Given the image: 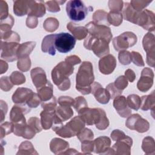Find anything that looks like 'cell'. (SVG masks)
Returning a JSON list of instances; mask_svg holds the SVG:
<instances>
[{
	"instance_id": "obj_1",
	"label": "cell",
	"mask_w": 155,
	"mask_h": 155,
	"mask_svg": "<svg viewBox=\"0 0 155 155\" xmlns=\"http://www.w3.org/2000/svg\"><path fill=\"white\" fill-rule=\"evenodd\" d=\"M78 114L85 124L88 125L95 124L99 130H105L109 125V120L106 114L101 108H89L87 107L78 111Z\"/></svg>"
},
{
	"instance_id": "obj_2",
	"label": "cell",
	"mask_w": 155,
	"mask_h": 155,
	"mask_svg": "<svg viewBox=\"0 0 155 155\" xmlns=\"http://www.w3.org/2000/svg\"><path fill=\"white\" fill-rule=\"evenodd\" d=\"M94 79L91 63L87 61L82 62L76 74V88L77 90L83 94L91 93V85L94 82Z\"/></svg>"
},
{
	"instance_id": "obj_3",
	"label": "cell",
	"mask_w": 155,
	"mask_h": 155,
	"mask_svg": "<svg viewBox=\"0 0 155 155\" xmlns=\"http://www.w3.org/2000/svg\"><path fill=\"white\" fill-rule=\"evenodd\" d=\"M74 71L73 65L64 61L59 63L51 71L53 82L60 90L65 91L70 88V81L68 76Z\"/></svg>"
},
{
	"instance_id": "obj_4",
	"label": "cell",
	"mask_w": 155,
	"mask_h": 155,
	"mask_svg": "<svg viewBox=\"0 0 155 155\" xmlns=\"http://www.w3.org/2000/svg\"><path fill=\"white\" fill-rule=\"evenodd\" d=\"M110 42L105 39L99 38L89 34L84 42V46L87 50H92L98 57H102L110 52Z\"/></svg>"
},
{
	"instance_id": "obj_5",
	"label": "cell",
	"mask_w": 155,
	"mask_h": 155,
	"mask_svg": "<svg viewBox=\"0 0 155 155\" xmlns=\"http://www.w3.org/2000/svg\"><path fill=\"white\" fill-rule=\"evenodd\" d=\"M88 7L80 0H71L66 5V12L68 18L74 21L84 20L88 13Z\"/></svg>"
},
{
	"instance_id": "obj_6",
	"label": "cell",
	"mask_w": 155,
	"mask_h": 155,
	"mask_svg": "<svg viewBox=\"0 0 155 155\" xmlns=\"http://www.w3.org/2000/svg\"><path fill=\"white\" fill-rule=\"evenodd\" d=\"M54 48L59 52L66 53L74 47L76 39L74 37L68 33H60L56 34L54 39Z\"/></svg>"
},
{
	"instance_id": "obj_7",
	"label": "cell",
	"mask_w": 155,
	"mask_h": 155,
	"mask_svg": "<svg viewBox=\"0 0 155 155\" xmlns=\"http://www.w3.org/2000/svg\"><path fill=\"white\" fill-rule=\"evenodd\" d=\"M137 42V36L134 33L127 31L114 38L113 40V44L116 51H124L133 47Z\"/></svg>"
},
{
	"instance_id": "obj_8",
	"label": "cell",
	"mask_w": 155,
	"mask_h": 155,
	"mask_svg": "<svg viewBox=\"0 0 155 155\" xmlns=\"http://www.w3.org/2000/svg\"><path fill=\"white\" fill-rule=\"evenodd\" d=\"M90 35L99 38L105 39L109 42L112 39V33L110 28L105 25H98L93 22H90L85 25Z\"/></svg>"
},
{
	"instance_id": "obj_9",
	"label": "cell",
	"mask_w": 155,
	"mask_h": 155,
	"mask_svg": "<svg viewBox=\"0 0 155 155\" xmlns=\"http://www.w3.org/2000/svg\"><path fill=\"white\" fill-rule=\"evenodd\" d=\"M20 44L16 42H6L2 41L1 42V58L5 60L13 62L18 58L17 51Z\"/></svg>"
},
{
	"instance_id": "obj_10",
	"label": "cell",
	"mask_w": 155,
	"mask_h": 155,
	"mask_svg": "<svg viewBox=\"0 0 155 155\" xmlns=\"http://www.w3.org/2000/svg\"><path fill=\"white\" fill-rule=\"evenodd\" d=\"M125 125L130 130H136L139 133H144L149 129V123L143 119L139 114H134L129 116L127 119Z\"/></svg>"
},
{
	"instance_id": "obj_11",
	"label": "cell",
	"mask_w": 155,
	"mask_h": 155,
	"mask_svg": "<svg viewBox=\"0 0 155 155\" xmlns=\"http://www.w3.org/2000/svg\"><path fill=\"white\" fill-rule=\"evenodd\" d=\"M136 24L141 26L145 30H154V15L148 10L140 11L136 21Z\"/></svg>"
},
{
	"instance_id": "obj_12",
	"label": "cell",
	"mask_w": 155,
	"mask_h": 155,
	"mask_svg": "<svg viewBox=\"0 0 155 155\" xmlns=\"http://www.w3.org/2000/svg\"><path fill=\"white\" fill-rule=\"evenodd\" d=\"M143 47L147 52V62L148 65L154 67V36L153 33H148L143 37Z\"/></svg>"
},
{
	"instance_id": "obj_13",
	"label": "cell",
	"mask_w": 155,
	"mask_h": 155,
	"mask_svg": "<svg viewBox=\"0 0 155 155\" xmlns=\"http://www.w3.org/2000/svg\"><path fill=\"white\" fill-rule=\"evenodd\" d=\"M132 143V139L129 136L125 135L119 140H116V143H115L111 148V150L112 151L111 153L118 154H130Z\"/></svg>"
},
{
	"instance_id": "obj_14",
	"label": "cell",
	"mask_w": 155,
	"mask_h": 155,
	"mask_svg": "<svg viewBox=\"0 0 155 155\" xmlns=\"http://www.w3.org/2000/svg\"><path fill=\"white\" fill-rule=\"evenodd\" d=\"M154 74L149 68H144L141 73L140 78L139 79L137 87L139 90L142 92L147 91L153 85Z\"/></svg>"
},
{
	"instance_id": "obj_15",
	"label": "cell",
	"mask_w": 155,
	"mask_h": 155,
	"mask_svg": "<svg viewBox=\"0 0 155 155\" xmlns=\"http://www.w3.org/2000/svg\"><path fill=\"white\" fill-rule=\"evenodd\" d=\"M30 108L27 106L25 104H18L15 105L11 110L10 114V119L14 123H18L25 121V118L24 114L30 112Z\"/></svg>"
},
{
	"instance_id": "obj_16",
	"label": "cell",
	"mask_w": 155,
	"mask_h": 155,
	"mask_svg": "<svg viewBox=\"0 0 155 155\" xmlns=\"http://www.w3.org/2000/svg\"><path fill=\"white\" fill-rule=\"evenodd\" d=\"M91 93H92L95 99L101 104H107L110 99V95L107 89L103 88L102 85L98 82H94L91 85Z\"/></svg>"
},
{
	"instance_id": "obj_17",
	"label": "cell",
	"mask_w": 155,
	"mask_h": 155,
	"mask_svg": "<svg viewBox=\"0 0 155 155\" xmlns=\"http://www.w3.org/2000/svg\"><path fill=\"white\" fill-rule=\"evenodd\" d=\"M116 66V60L112 54H108L101 58L99 61L100 71L104 74L111 73Z\"/></svg>"
},
{
	"instance_id": "obj_18",
	"label": "cell",
	"mask_w": 155,
	"mask_h": 155,
	"mask_svg": "<svg viewBox=\"0 0 155 155\" xmlns=\"http://www.w3.org/2000/svg\"><path fill=\"white\" fill-rule=\"evenodd\" d=\"M113 106L117 113L122 117H128L131 113L127 105L126 98L124 96H116L113 102Z\"/></svg>"
},
{
	"instance_id": "obj_19",
	"label": "cell",
	"mask_w": 155,
	"mask_h": 155,
	"mask_svg": "<svg viewBox=\"0 0 155 155\" xmlns=\"http://www.w3.org/2000/svg\"><path fill=\"white\" fill-rule=\"evenodd\" d=\"M31 77L33 84L36 87L37 90L45 86L48 81L46 74L44 70L41 68L36 67L31 71Z\"/></svg>"
},
{
	"instance_id": "obj_20",
	"label": "cell",
	"mask_w": 155,
	"mask_h": 155,
	"mask_svg": "<svg viewBox=\"0 0 155 155\" xmlns=\"http://www.w3.org/2000/svg\"><path fill=\"white\" fill-rule=\"evenodd\" d=\"M33 92L27 88H18L12 96V100L16 104H27L30 100Z\"/></svg>"
},
{
	"instance_id": "obj_21",
	"label": "cell",
	"mask_w": 155,
	"mask_h": 155,
	"mask_svg": "<svg viewBox=\"0 0 155 155\" xmlns=\"http://www.w3.org/2000/svg\"><path fill=\"white\" fill-rule=\"evenodd\" d=\"M111 141L109 137L106 136H101L96 139L93 142V151L96 153L105 154L106 151L110 148Z\"/></svg>"
},
{
	"instance_id": "obj_22",
	"label": "cell",
	"mask_w": 155,
	"mask_h": 155,
	"mask_svg": "<svg viewBox=\"0 0 155 155\" xmlns=\"http://www.w3.org/2000/svg\"><path fill=\"white\" fill-rule=\"evenodd\" d=\"M45 14V7L44 5V1H31L29 11L28 13V16L42 17Z\"/></svg>"
},
{
	"instance_id": "obj_23",
	"label": "cell",
	"mask_w": 155,
	"mask_h": 155,
	"mask_svg": "<svg viewBox=\"0 0 155 155\" xmlns=\"http://www.w3.org/2000/svg\"><path fill=\"white\" fill-rule=\"evenodd\" d=\"M54 110H43L40 115L41 118V125L44 129L50 128L54 124L55 114Z\"/></svg>"
},
{
	"instance_id": "obj_24",
	"label": "cell",
	"mask_w": 155,
	"mask_h": 155,
	"mask_svg": "<svg viewBox=\"0 0 155 155\" xmlns=\"http://www.w3.org/2000/svg\"><path fill=\"white\" fill-rule=\"evenodd\" d=\"M67 29L73 35L75 39L81 40L87 36L88 30L85 27L79 26L73 22H69L67 25Z\"/></svg>"
},
{
	"instance_id": "obj_25",
	"label": "cell",
	"mask_w": 155,
	"mask_h": 155,
	"mask_svg": "<svg viewBox=\"0 0 155 155\" xmlns=\"http://www.w3.org/2000/svg\"><path fill=\"white\" fill-rule=\"evenodd\" d=\"M55 36L56 34H51L44 37L41 45V48L43 52L47 53L52 56L55 54L56 49L54 44Z\"/></svg>"
},
{
	"instance_id": "obj_26",
	"label": "cell",
	"mask_w": 155,
	"mask_h": 155,
	"mask_svg": "<svg viewBox=\"0 0 155 155\" xmlns=\"http://www.w3.org/2000/svg\"><path fill=\"white\" fill-rule=\"evenodd\" d=\"M69 144L67 142L58 138L53 139L50 143L51 151L54 154H62L63 151H67Z\"/></svg>"
},
{
	"instance_id": "obj_27",
	"label": "cell",
	"mask_w": 155,
	"mask_h": 155,
	"mask_svg": "<svg viewBox=\"0 0 155 155\" xmlns=\"http://www.w3.org/2000/svg\"><path fill=\"white\" fill-rule=\"evenodd\" d=\"M31 1H14L13 12L17 16H22L28 15Z\"/></svg>"
},
{
	"instance_id": "obj_28",
	"label": "cell",
	"mask_w": 155,
	"mask_h": 155,
	"mask_svg": "<svg viewBox=\"0 0 155 155\" xmlns=\"http://www.w3.org/2000/svg\"><path fill=\"white\" fill-rule=\"evenodd\" d=\"M55 114L58 119L63 122L70 119L73 115V111L70 107L61 106L56 107L55 109Z\"/></svg>"
},
{
	"instance_id": "obj_29",
	"label": "cell",
	"mask_w": 155,
	"mask_h": 155,
	"mask_svg": "<svg viewBox=\"0 0 155 155\" xmlns=\"http://www.w3.org/2000/svg\"><path fill=\"white\" fill-rule=\"evenodd\" d=\"M36 45L35 42H27L20 44L18 51H17V57L18 59L28 57L30 53L32 51L33 48Z\"/></svg>"
},
{
	"instance_id": "obj_30",
	"label": "cell",
	"mask_w": 155,
	"mask_h": 155,
	"mask_svg": "<svg viewBox=\"0 0 155 155\" xmlns=\"http://www.w3.org/2000/svg\"><path fill=\"white\" fill-rule=\"evenodd\" d=\"M38 94L42 102L50 100L53 96V86L50 81H48L47 84L37 90Z\"/></svg>"
},
{
	"instance_id": "obj_31",
	"label": "cell",
	"mask_w": 155,
	"mask_h": 155,
	"mask_svg": "<svg viewBox=\"0 0 155 155\" xmlns=\"http://www.w3.org/2000/svg\"><path fill=\"white\" fill-rule=\"evenodd\" d=\"M66 125L72 131V132L76 135L84 128L85 122L78 116L73 118L70 122L67 123Z\"/></svg>"
},
{
	"instance_id": "obj_32",
	"label": "cell",
	"mask_w": 155,
	"mask_h": 155,
	"mask_svg": "<svg viewBox=\"0 0 155 155\" xmlns=\"http://www.w3.org/2000/svg\"><path fill=\"white\" fill-rule=\"evenodd\" d=\"M140 108L142 110L147 111L152 109L154 111V91H153L151 94L147 96H143L141 97Z\"/></svg>"
},
{
	"instance_id": "obj_33",
	"label": "cell",
	"mask_w": 155,
	"mask_h": 155,
	"mask_svg": "<svg viewBox=\"0 0 155 155\" xmlns=\"http://www.w3.org/2000/svg\"><path fill=\"white\" fill-rule=\"evenodd\" d=\"M107 15L108 14L105 11L99 10L94 13L93 16V22L98 25H102L108 27L110 24L108 21Z\"/></svg>"
},
{
	"instance_id": "obj_34",
	"label": "cell",
	"mask_w": 155,
	"mask_h": 155,
	"mask_svg": "<svg viewBox=\"0 0 155 155\" xmlns=\"http://www.w3.org/2000/svg\"><path fill=\"white\" fill-rule=\"evenodd\" d=\"M127 102L129 108L137 111L141 105V99L138 95L132 94L128 96Z\"/></svg>"
},
{
	"instance_id": "obj_35",
	"label": "cell",
	"mask_w": 155,
	"mask_h": 155,
	"mask_svg": "<svg viewBox=\"0 0 155 155\" xmlns=\"http://www.w3.org/2000/svg\"><path fill=\"white\" fill-rule=\"evenodd\" d=\"M1 40L6 42H19L20 37L16 32L10 30L6 32H1Z\"/></svg>"
},
{
	"instance_id": "obj_36",
	"label": "cell",
	"mask_w": 155,
	"mask_h": 155,
	"mask_svg": "<svg viewBox=\"0 0 155 155\" xmlns=\"http://www.w3.org/2000/svg\"><path fill=\"white\" fill-rule=\"evenodd\" d=\"M107 19L109 24L114 26L119 25L122 22V15L120 12H111L107 15Z\"/></svg>"
},
{
	"instance_id": "obj_37",
	"label": "cell",
	"mask_w": 155,
	"mask_h": 155,
	"mask_svg": "<svg viewBox=\"0 0 155 155\" xmlns=\"http://www.w3.org/2000/svg\"><path fill=\"white\" fill-rule=\"evenodd\" d=\"M43 27L46 31L53 32L59 27V21L54 18H48L44 21Z\"/></svg>"
},
{
	"instance_id": "obj_38",
	"label": "cell",
	"mask_w": 155,
	"mask_h": 155,
	"mask_svg": "<svg viewBox=\"0 0 155 155\" xmlns=\"http://www.w3.org/2000/svg\"><path fill=\"white\" fill-rule=\"evenodd\" d=\"M14 24V19L12 15H9L7 18L1 20L0 28L1 32H6L10 31Z\"/></svg>"
},
{
	"instance_id": "obj_39",
	"label": "cell",
	"mask_w": 155,
	"mask_h": 155,
	"mask_svg": "<svg viewBox=\"0 0 155 155\" xmlns=\"http://www.w3.org/2000/svg\"><path fill=\"white\" fill-rule=\"evenodd\" d=\"M22 151H24V152H22V154H38L33 148L32 143L28 141L23 142L20 145L19 147V151L17 153V154Z\"/></svg>"
},
{
	"instance_id": "obj_40",
	"label": "cell",
	"mask_w": 155,
	"mask_h": 155,
	"mask_svg": "<svg viewBox=\"0 0 155 155\" xmlns=\"http://www.w3.org/2000/svg\"><path fill=\"white\" fill-rule=\"evenodd\" d=\"M76 136L81 142L86 140H92L94 137L93 132L88 128L82 129L76 134Z\"/></svg>"
},
{
	"instance_id": "obj_41",
	"label": "cell",
	"mask_w": 155,
	"mask_h": 155,
	"mask_svg": "<svg viewBox=\"0 0 155 155\" xmlns=\"http://www.w3.org/2000/svg\"><path fill=\"white\" fill-rule=\"evenodd\" d=\"M10 79L12 82L15 85H20L25 82V78L24 74L19 71H13L10 76Z\"/></svg>"
},
{
	"instance_id": "obj_42",
	"label": "cell",
	"mask_w": 155,
	"mask_h": 155,
	"mask_svg": "<svg viewBox=\"0 0 155 155\" xmlns=\"http://www.w3.org/2000/svg\"><path fill=\"white\" fill-rule=\"evenodd\" d=\"M18 68L22 71H28L31 66V61L29 57H25L18 59Z\"/></svg>"
},
{
	"instance_id": "obj_43",
	"label": "cell",
	"mask_w": 155,
	"mask_h": 155,
	"mask_svg": "<svg viewBox=\"0 0 155 155\" xmlns=\"http://www.w3.org/2000/svg\"><path fill=\"white\" fill-rule=\"evenodd\" d=\"M153 142H154V139L150 137H147L143 139L142 148L145 153L147 154L150 153V150L154 151V143H153L152 145L151 144Z\"/></svg>"
},
{
	"instance_id": "obj_44",
	"label": "cell",
	"mask_w": 155,
	"mask_h": 155,
	"mask_svg": "<svg viewBox=\"0 0 155 155\" xmlns=\"http://www.w3.org/2000/svg\"><path fill=\"white\" fill-rule=\"evenodd\" d=\"M14 124L13 122H6L1 125V138L2 139L7 134L13 132Z\"/></svg>"
},
{
	"instance_id": "obj_45",
	"label": "cell",
	"mask_w": 155,
	"mask_h": 155,
	"mask_svg": "<svg viewBox=\"0 0 155 155\" xmlns=\"http://www.w3.org/2000/svg\"><path fill=\"white\" fill-rule=\"evenodd\" d=\"M73 106L74 108V109L77 111V112H78L82 108L88 107V105L84 97L82 96H79L74 99Z\"/></svg>"
},
{
	"instance_id": "obj_46",
	"label": "cell",
	"mask_w": 155,
	"mask_h": 155,
	"mask_svg": "<svg viewBox=\"0 0 155 155\" xmlns=\"http://www.w3.org/2000/svg\"><path fill=\"white\" fill-rule=\"evenodd\" d=\"M118 57L120 64L122 65H128L131 61V53L127 51H120Z\"/></svg>"
},
{
	"instance_id": "obj_47",
	"label": "cell",
	"mask_w": 155,
	"mask_h": 155,
	"mask_svg": "<svg viewBox=\"0 0 155 155\" xmlns=\"http://www.w3.org/2000/svg\"><path fill=\"white\" fill-rule=\"evenodd\" d=\"M28 124L36 131V133H39L42 130V127L41 125V122L38 117H32L28 119Z\"/></svg>"
},
{
	"instance_id": "obj_48",
	"label": "cell",
	"mask_w": 155,
	"mask_h": 155,
	"mask_svg": "<svg viewBox=\"0 0 155 155\" xmlns=\"http://www.w3.org/2000/svg\"><path fill=\"white\" fill-rule=\"evenodd\" d=\"M56 99L53 96L50 100L42 102L41 104L42 108L44 110H54L56 108Z\"/></svg>"
},
{
	"instance_id": "obj_49",
	"label": "cell",
	"mask_w": 155,
	"mask_h": 155,
	"mask_svg": "<svg viewBox=\"0 0 155 155\" xmlns=\"http://www.w3.org/2000/svg\"><path fill=\"white\" fill-rule=\"evenodd\" d=\"M151 1H131L130 2L131 6L136 11L140 12L142 11L143 9L148 6V5Z\"/></svg>"
},
{
	"instance_id": "obj_50",
	"label": "cell",
	"mask_w": 155,
	"mask_h": 155,
	"mask_svg": "<svg viewBox=\"0 0 155 155\" xmlns=\"http://www.w3.org/2000/svg\"><path fill=\"white\" fill-rule=\"evenodd\" d=\"M65 1H50L45 2L46 7L47 10L50 12H58L60 11V7L59 6V3H64Z\"/></svg>"
},
{
	"instance_id": "obj_51",
	"label": "cell",
	"mask_w": 155,
	"mask_h": 155,
	"mask_svg": "<svg viewBox=\"0 0 155 155\" xmlns=\"http://www.w3.org/2000/svg\"><path fill=\"white\" fill-rule=\"evenodd\" d=\"M14 84L12 82L10 77L4 76L1 78V82H0V87L1 88L5 91H9L12 87Z\"/></svg>"
},
{
	"instance_id": "obj_52",
	"label": "cell",
	"mask_w": 155,
	"mask_h": 155,
	"mask_svg": "<svg viewBox=\"0 0 155 155\" xmlns=\"http://www.w3.org/2000/svg\"><path fill=\"white\" fill-rule=\"evenodd\" d=\"M114 85L120 91L124 90L128 85V82L127 78L124 76H120L115 81Z\"/></svg>"
},
{
	"instance_id": "obj_53",
	"label": "cell",
	"mask_w": 155,
	"mask_h": 155,
	"mask_svg": "<svg viewBox=\"0 0 155 155\" xmlns=\"http://www.w3.org/2000/svg\"><path fill=\"white\" fill-rule=\"evenodd\" d=\"M109 8L111 12H120L123 7L122 1H110L108 2Z\"/></svg>"
},
{
	"instance_id": "obj_54",
	"label": "cell",
	"mask_w": 155,
	"mask_h": 155,
	"mask_svg": "<svg viewBox=\"0 0 155 155\" xmlns=\"http://www.w3.org/2000/svg\"><path fill=\"white\" fill-rule=\"evenodd\" d=\"M131 61L134 63V64L139 67L144 66V62L142 59V56L138 52L132 51L131 53Z\"/></svg>"
},
{
	"instance_id": "obj_55",
	"label": "cell",
	"mask_w": 155,
	"mask_h": 155,
	"mask_svg": "<svg viewBox=\"0 0 155 155\" xmlns=\"http://www.w3.org/2000/svg\"><path fill=\"white\" fill-rule=\"evenodd\" d=\"M106 89L108 90V91L110 93V99H113L114 97H116L117 96H119L122 94V91L119 90L114 85V83H111L110 84H108L107 87Z\"/></svg>"
},
{
	"instance_id": "obj_56",
	"label": "cell",
	"mask_w": 155,
	"mask_h": 155,
	"mask_svg": "<svg viewBox=\"0 0 155 155\" xmlns=\"http://www.w3.org/2000/svg\"><path fill=\"white\" fill-rule=\"evenodd\" d=\"M41 101H42L39 97L38 94L34 93L32 96L31 97V98L30 99V100L27 103V104L30 108H33V107L36 108L39 105V104Z\"/></svg>"
},
{
	"instance_id": "obj_57",
	"label": "cell",
	"mask_w": 155,
	"mask_h": 155,
	"mask_svg": "<svg viewBox=\"0 0 155 155\" xmlns=\"http://www.w3.org/2000/svg\"><path fill=\"white\" fill-rule=\"evenodd\" d=\"M74 99L69 96H61L58 99V103L61 106L70 107L73 105Z\"/></svg>"
},
{
	"instance_id": "obj_58",
	"label": "cell",
	"mask_w": 155,
	"mask_h": 155,
	"mask_svg": "<svg viewBox=\"0 0 155 155\" xmlns=\"http://www.w3.org/2000/svg\"><path fill=\"white\" fill-rule=\"evenodd\" d=\"M0 12H1V20L5 19L9 15L8 14V5L5 1H0Z\"/></svg>"
},
{
	"instance_id": "obj_59",
	"label": "cell",
	"mask_w": 155,
	"mask_h": 155,
	"mask_svg": "<svg viewBox=\"0 0 155 155\" xmlns=\"http://www.w3.org/2000/svg\"><path fill=\"white\" fill-rule=\"evenodd\" d=\"M82 151H86V153L90 154L88 151H93L94 149V144L92 140H86L82 142Z\"/></svg>"
},
{
	"instance_id": "obj_60",
	"label": "cell",
	"mask_w": 155,
	"mask_h": 155,
	"mask_svg": "<svg viewBox=\"0 0 155 155\" xmlns=\"http://www.w3.org/2000/svg\"><path fill=\"white\" fill-rule=\"evenodd\" d=\"M38 20L36 17L35 16H28L26 21V25L29 28H35L37 26Z\"/></svg>"
},
{
	"instance_id": "obj_61",
	"label": "cell",
	"mask_w": 155,
	"mask_h": 155,
	"mask_svg": "<svg viewBox=\"0 0 155 155\" xmlns=\"http://www.w3.org/2000/svg\"><path fill=\"white\" fill-rule=\"evenodd\" d=\"M125 135V133L119 130H114L111 133V137L114 141L119 140Z\"/></svg>"
},
{
	"instance_id": "obj_62",
	"label": "cell",
	"mask_w": 155,
	"mask_h": 155,
	"mask_svg": "<svg viewBox=\"0 0 155 155\" xmlns=\"http://www.w3.org/2000/svg\"><path fill=\"white\" fill-rule=\"evenodd\" d=\"M65 61H66L67 62H68V63H70V64H71L72 65H74L76 64H78L79 63H81V61L79 59V58L77 56L73 55V56H70L68 57H67L65 59Z\"/></svg>"
},
{
	"instance_id": "obj_63",
	"label": "cell",
	"mask_w": 155,
	"mask_h": 155,
	"mask_svg": "<svg viewBox=\"0 0 155 155\" xmlns=\"http://www.w3.org/2000/svg\"><path fill=\"white\" fill-rule=\"evenodd\" d=\"M125 78L127 79H128V80L131 82H133L136 78V75L134 74V72L131 70V69H128L125 71Z\"/></svg>"
},
{
	"instance_id": "obj_64",
	"label": "cell",
	"mask_w": 155,
	"mask_h": 155,
	"mask_svg": "<svg viewBox=\"0 0 155 155\" xmlns=\"http://www.w3.org/2000/svg\"><path fill=\"white\" fill-rule=\"evenodd\" d=\"M7 68H8L7 64L4 61L1 60V74H2L4 72H5L7 70Z\"/></svg>"
}]
</instances>
